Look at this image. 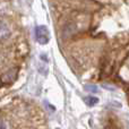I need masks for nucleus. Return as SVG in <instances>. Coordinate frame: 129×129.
<instances>
[{
  "label": "nucleus",
  "instance_id": "f257e3e1",
  "mask_svg": "<svg viewBox=\"0 0 129 129\" xmlns=\"http://www.w3.org/2000/svg\"><path fill=\"white\" fill-rule=\"evenodd\" d=\"M35 39L40 44L44 45L49 42L50 40V34L49 29L44 26V25H40V26L35 27Z\"/></svg>",
  "mask_w": 129,
  "mask_h": 129
},
{
  "label": "nucleus",
  "instance_id": "f03ea898",
  "mask_svg": "<svg viewBox=\"0 0 129 129\" xmlns=\"http://www.w3.org/2000/svg\"><path fill=\"white\" fill-rule=\"evenodd\" d=\"M17 77V69L14 68L10 69V70L6 71L4 75L1 76V80H2V84H9V83L14 82Z\"/></svg>",
  "mask_w": 129,
  "mask_h": 129
},
{
  "label": "nucleus",
  "instance_id": "7ed1b4c3",
  "mask_svg": "<svg viewBox=\"0 0 129 129\" xmlns=\"http://www.w3.org/2000/svg\"><path fill=\"white\" fill-rule=\"evenodd\" d=\"M0 34H1V40H6V39L9 38V35H10V31H9V28H7V26H6L5 23L1 24V31H0Z\"/></svg>",
  "mask_w": 129,
  "mask_h": 129
},
{
  "label": "nucleus",
  "instance_id": "20e7f679",
  "mask_svg": "<svg viewBox=\"0 0 129 129\" xmlns=\"http://www.w3.org/2000/svg\"><path fill=\"white\" fill-rule=\"evenodd\" d=\"M84 102L86 103L88 107H93V105H95L96 103L99 102V99L95 98V96H86V98L84 99Z\"/></svg>",
  "mask_w": 129,
  "mask_h": 129
},
{
  "label": "nucleus",
  "instance_id": "39448f33",
  "mask_svg": "<svg viewBox=\"0 0 129 129\" xmlns=\"http://www.w3.org/2000/svg\"><path fill=\"white\" fill-rule=\"evenodd\" d=\"M85 89L88 92H92V93H98L99 89L95 85H85Z\"/></svg>",
  "mask_w": 129,
  "mask_h": 129
}]
</instances>
